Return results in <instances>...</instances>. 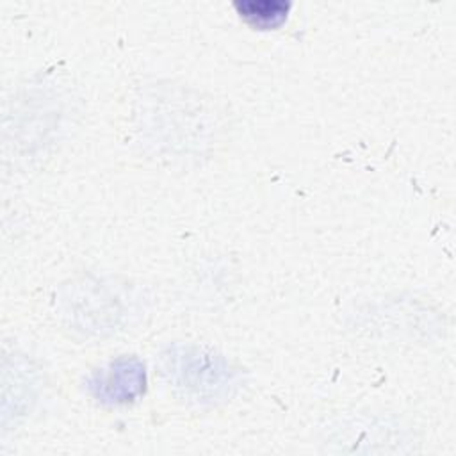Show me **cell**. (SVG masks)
<instances>
[{
    "label": "cell",
    "mask_w": 456,
    "mask_h": 456,
    "mask_svg": "<svg viewBox=\"0 0 456 456\" xmlns=\"http://www.w3.org/2000/svg\"><path fill=\"white\" fill-rule=\"evenodd\" d=\"M148 388L146 365L137 356H118L86 378L87 394L102 406H125L139 401Z\"/></svg>",
    "instance_id": "obj_1"
},
{
    "label": "cell",
    "mask_w": 456,
    "mask_h": 456,
    "mask_svg": "<svg viewBox=\"0 0 456 456\" xmlns=\"http://www.w3.org/2000/svg\"><path fill=\"white\" fill-rule=\"evenodd\" d=\"M233 7L249 27L256 30H274L287 21L292 4L283 0H239L233 2Z\"/></svg>",
    "instance_id": "obj_3"
},
{
    "label": "cell",
    "mask_w": 456,
    "mask_h": 456,
    "mask_svg": "<svg viewBox=\"0 0 456 456\" xmlns=\"http://www.w3.org/2000/svg\"><path fill=\"white\" fill-rule=\"evenodd\" d=\"M166 360L169 376L187 392H194L200 397L214 399L232 385L235 376L223 356L198 347H182L178 353L166 356Z\"/></svg>",
    "instance_id": "obj_2"
}]
</instances>
